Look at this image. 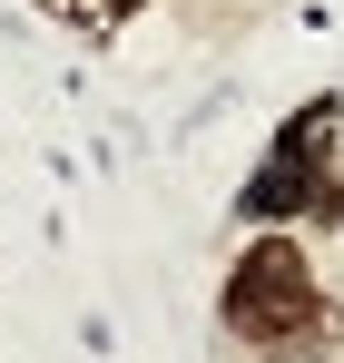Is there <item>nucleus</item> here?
<instances>
[{
  "label": "nucleus",
  "instance_id": "nucleus-1",
  "mask_svg": "<svg viewBox=\"0 0 344 363\" xmlns=\"http://www.w3.org/2000/svg\"><path fill=\"white\" fill-rule=\"evenodd\" d=\"M217 324L246 354H335L344 344V304L315 285V265H305V245L286 226L236 245L227 285H217Z\"/></svg>",
  "mask_w": 344,
  "mask_h": 363
},
{
  "label": "nucleus",
  "instance_id": "nucleus-2",
  "mask_svg": "<svg viewBox=\"0 0 344 363\" xmlns=\"http://www.w3.org/2000/svg\"><path fill=\"white\" fill-rule=\"evenodd\" d=\"M315 206H325V167H295V157H266L256 177L236 186L246 226H315Z\"/></svg>",
  "mask_w": 344,
  "mask_h": 363
},
{
  "label": "nucleus",
  "instance_id": "nucleus-3",
  "mask_svg": "<svg viewBox=\"0 0 344 363\" xmlns=\"http://www.w3.org/2000/svg\"><path fill=\"white\" fill-rule=\"evenodd\" d=\"M335 138H344V108L315 99V108H295V118L276 128V157H295V167H335V157H344Z\"/></svg>",
  "mask_w": 344,
  "mask_h": 363
},
{
  "label": "nucleus",
  "instance_id": "nucleus-4",
  "mask_svg": "<svg viewBox=\"0 0 344 363\" xmlns=\"http://www.w3.org/2000/svg\"><path fill=\"white\" fill-rule=\"evenodd\" d=\"M315 226H344V177H325V206H315Z\"/></svg>",
  "mask_w": 344,
  "mask_h": 363
},
{
  "label": "nucleus",
  "instance_id": "nucleus-5",
  "mask_svg": "<svg viewBox=\"0 0 344 363\" xmlns=\"http://www.w3.org/2000/svg\"><path fill=\"white\" fill-rule=\"evenodd\" d=\"M256 363H325V354H256Z\"/></svg>",
  "mask_w": 344,
  "mask_h": 363
}]
</instances>
